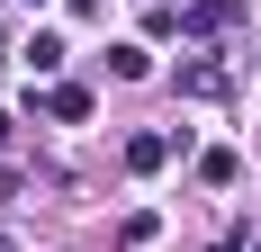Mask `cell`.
<instances>
[{
    "instance_id": "9",
    "label": "cell",
    "mask_w": 261,
    "mask_h": 252,
    "mask_svg": "<svg viewBox=\"0 0 261 252\" xmlns=\"http://www.w3.org/2000/svg\"><path fill=\"white\" fill-rule=\"evenodd\" d=\"M252 252H261V243H252Z\"/></svg>"
},
{
    "instance_id": "1",
    "label": "cell",
    "mask_w": 261,
    "mask_h": 252,
    "mask_svg": "<svg viewBox=\"0 0 261 252\" xmlns=\"http://www.w3.org/2000/svg\"><path fill=\"white\" fill-rule=\"evenodd\" d=\"M234 18H243V0H198V9H189L180 27H189V36H225Z\"/></svg>"
},
{
    "instance_id": "2",
    "label": "cell",
    "mask_w": 261,
    "mask_h": 252,
    "mask_svg": "<svg viewBox=\"0 0 261 252\" xmlns=\"http://www.w3.org/2000/svg\"><path fill=\"white\" fill-rule=\"evenodd\" d=\"M162 162H171V135H153V126L126 135V171H162Z\"/></svg>"
},
{
    "instance_id": "5",
    "label": "cell",
    "mask_w": 261,
    "mask_h": 252,
    "mask_svg": "<svg viewBox=\"0 0 261 252\" xmlns=\"http://www.w3.org/2000/svg\"><path fill=\"white\" fill-rule=\"evenodd\" d=\"M45 108H54L63 126H81V117H90V90H81V81H54V90H45Z\"/></svg>"
},
{
    "instance_id": "4",
    "label": "cell",
    "mask_w": 261,
    "mask_h": 252,
    "mask_svg": "<svg viewBox=\"0 0 261 252\" xmlns=\"http://www.w3.org/2000/svg\"><path fill=\"white\" fill-rule=\"evenodd\" d=\"M18 54H27V72H45V81L63 72V36H45V27H36V36H27Z\"/></svg>"
},
{
    "instance_id": "8",
    "label": "cell",
    "mask_w": 261,
    "mask_h": 252,
    "mask_svg": "<svg viewBox=\"0 0 261 252\" xmlns=\"http://www.w3.org/2000/svg\"><path fill=\"white\" fill-rule=\"evenodd\" d=\"M0 144H9V117H0Z\"/></svg>"
},
{
    "instance_id": "6",
    "label": "cell",
    "mask_w": 261,
    "mask_h": 252,
    "mask_svg": "<svg viewBox=\"0 0 261 252\" xmlns=\"http://www.w3.org/2000/svg\"><path fill=\"white\" fill-rule=\"evenodd\" d=\"M108 72H117V81H144L153 63H144V45H108Z\"/></svg>"
},
{
    "instance_id": "7",
    "label": "cell",
    "mask_w": 261,
    "mask_h": 252,
    "mask_svg": "<svg viewBox=\"0 0 261 252\" xmlns=\"http://www.w3.org/2000/svg\"><path fill=\"white\" fill-rule=\"evenodd\" d=\"M180 90H189V99H216V90H225V72H216V63H189Z\"/></svg>"
},
{
    "instance_id": "3",
    "label": "cell",
    "mask_w": 261,
    "mask_h": 252,
    "mask_svg": "<svg viewBox=\"0 0 261 252\" xmlns=\"http://www.w3.org/2000/svg\"><path fill=\"white\" fill-rule=\"evenodd\" d=\"M198 180H207V189L243 180V153H234V144H207V153H198Z\"/></svg>"
}]
</instances>
